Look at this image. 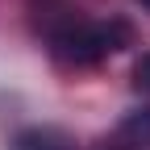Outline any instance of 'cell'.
I'll use <instances>...</instances> for the list:
<instances>
[{"label":"cell","instance_id":"6da1fadb","mask_svg":"<svg viewBox=\"0 0 150 150\" xmlns=\"http://www.w3.org/2000/svg\"><path fill=\"white\" fill-rule=\"evenodd\" d=\"M129 42H134V29L125 21H79L54 33V59L67 67H92L108 54L125 50Z\"/></svg>","mask_w":150,"mask_h":150},{"label":"cell","instance_id":"7a4b0ae2","mask_svg":"<svg viewBox=\"0 0 150 150\" xmlns=\"http://www.w3.org/2000/svg\"><path fill=\"white\" fill-rule=\"evenodd\" d=\"M13 150H71V138L54 125H29L13 138Z\"/></svg>","mask_w":150,"mask_h":150},{"label":"cell","instance_id":"3957f363","mask_svg":"<svg viewBox=\"0 0 150 150\" xmlns=\"http://www.w3.org/2000/svg\"><path fill=\"white\" fill-rule=\"evenodd\" d=\"M134 83H138V92L150 96V54H142V63L134 67Z\"/></svg>","mask_w":150,"mask_h":150},{"label":"cell","instance_id":"277c9868","mask_svg":"<svg viewBox=\"0 0 150 150\" xmlns=\"http://www.w3.org/2000/svg\"><path fill=\"white\" fill-rule=\"evenodd\" d=\"M138 4H142V8H150V0H138Z\"/></svg>","mask_w":150,"mask_h":150}]
</instances>
